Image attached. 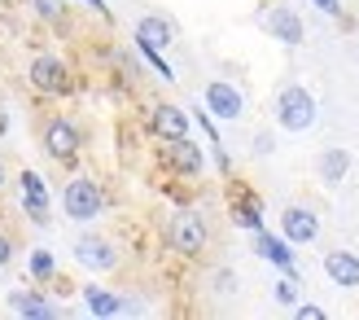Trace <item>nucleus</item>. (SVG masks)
Wrapping results in <instances>:
<instances>
[{
	"mask_svg": "<svg viewBox=\"0 0 359 320\" xmlns=\"http://www.w3.org/2000/svg\"><path fill=\"white\" fill-rule=\"evenodd\" d=\"M272 114H276V128L280 132H290V136H302V132H311L316 128V119H320V101L307 84H285L276 101H272Z\"/></svg>",
	"mask_w": 359,
	"mask_h": 320,
	"instance_id": "f257e3e1",
	"label": "nucleus"
},
{
	"mask_svg": "<svg viewBox=\"0 0 359 320\" xmlns=\"http://www.w3.org/2000/svg\"><path fill=\"white\" fill-rule=\"evenodd\" d=\"M101 211H105L101 180H93V175H70L62 185V215L70 224H93V220H101Z\"/></svg>",
	"mask_w": 359,
	"mask_h": 320,
	"instance_id": "f03ea898",
	"label": "nucleus"
},
{
	"mask_svg": "<svg viewBox=\"0 0 359 320\" xmlns=\"http://www.w3.org/2000/svg\"><path fill=\"white\" fill-rule=\"evenodd\" d=\"M167 241H171V251L175 255H184V259H197V255H206V241H210V228H206V215L202 211H175V215L167 220Z\"/></svg>",
	"mask_w": 359,
	"mask_h": 320,
	"instance_id": "7ed1b4c3",
	"label": "nucleus"
},
{
	"mask_svg": "<svg viewBox=\"0 0 359 320\" xmlns=\"http://www.w3.org/2000/svg\"><path fill=\"white\" fill-rule=\"evenodd\" d=\"M40 145H44V154L53 158V163L75 167V163H79V149H83V132H79L75 119L53 114V119L44 123V132H40Z\"/></svg>",
	"mask_w": 359,
	"mask_h": 320,
	"instance_id": "20e7f679",
	"label": "nucleus"
},
{
	"mask_svg": "<svg viewBox=\"0 0 359 320\" xmlns=\"http://www.w3.org/2000/svg\"><path fill=\"white\" fill-rule=\"evenodd\" d=\"M75 75H70V66L57 58V53H35L31 66H27V84L35 88V93H44V97H66Z\"/></svg>",
	"mask_w": 359,
	"mask_h": 320,
	"instance_id": "39448f33",
	"label": "nucleus"
},
{
	"mask_svg": "<svg viewBox=\"0 0 359 320\" xmlns=\"http://www.w3.org/2000/svg\"><path fill=\"white\" fill-rule=\"evenodd\" d=\"M18 193H22V215L35 228H48L53 224V189H48L44 175L22 167V171H18Z\"/></svg>",
	"mask_w": 359,
	"mask_h": 320,
	"instance_id": "423d86ee",
	"label": "nucleus"
},
{
	"mask_svg": "<svg viewBox=\"0 0 359 320\" xmlns=\"http://www.w3.org/2000/svg\"><path fill=\"white\" fill-rule=\"evenodd\" d=\"M70 255H75V263L83 272H97V276H110L118 268V246L110 237H101V233H83L75 237V246H70Z\"/></svg>",
	"mask_w": 359,
	"mask_h": 320,
	"instance_id": "0eeeda50",
	"label": "nucleus"
},
{
	"mask_svg": "<svg viewBox=\"0 0 359 320\" xmlns=\"http://www.w3.org/2000/svg\"><path fill=\"white\" fill-rule=\"evenodd\" d=\"M202 105H206V114L219 119V123H241L245 119V93L232 79H210L202 88Z\"/></svg>",
	"mask_w": 359,
	"mask_h": 320,
	"instance_id": "6e6552de",
	"label": "nucleus"
},
{
	"mask_svg": "<svg viewBox=\"0 0 359 320\" xmlns=\"http://www.w3.org/2000/svg\"><path fill=\"white\" fill-rule=\"evenodd\" d=\"M280 237L290 241V246H311V241H320V211L316 206H302V202L285 206L280 211Z\"/></svg>",
	"mask_w": 359,
	"mask_h": 320,
	"instance_id": "1a4fd4ad",
	"label": "nucleus"
},
{
	"mask_svg": "<svg viewBox=\"0 0 359 320\" xmlns=\"http://www.w3.org/2000/svg\"><path fill=\"white\" fill-rule=\"evenodd\" d=\"M259 22H263V31L272 35L276 44H285V48H298L302 40H307V27H302L298 9H290V5H267V13L259 18Z\"/></svg>",
	"mask_w": 359,
	"mask_h": 320,
	"instance_id": "9d476101",
	"label": "nucleus"
},
{
	"mask_svg": "<svg viewBox=\"0 0 359 320\" xmlns=\"http://www.w3.org/2000/svg\"><path fill=\"white\" fill-rule=\"evenodd\" d=\"M163 163L175 175H202L206 171V149L197 145L193 136H175V140H163Z\"/></svg>",
	"mask_w": 359,
	"mask_h": 320,
	"instance_id": "9b49d317",
	"label": "nucleus"
},
{
	"mask_svg": "<svg viewBox=\"0 0 359 320\" xmlns=\"http://www.w3.org/2000/svg\"><path fill=\"white\" fill-rule=\"evenodd\" d=\"M255 255H259L263 263H272L276 272L298 276V255H294V246L285 241L280 233H267V228H259V233H255Z\"/></svg>",
	"mask_w": 359,
	"mask_h": 320,
	"instance_id": "f8f14e48",
	"label": "nucleus"
},
{
	"mask_svg": "<svg viewBox=\"0 0 359 320\" xmlns=\"http://www.w3.org/2000/svg\"><path fill=\"white\" fill-rule=\"evenodd\" d=\"M5 307L13 316H27V320H53V316H62L57 303H48V298H44V290H31V286H22V290L13 286L5 294Z\"/></svg>",
	"mask_w": 359,
	"mask_h": 320,
	"instance_id": "ddd939ff",
	"label": "nucleus"
},
{
	"mask_svg": "<svg viewBox=\"0 0 359 320\" xmlns=\"http://www.w3.org/2000/svg\"><path fill=\"white\" fill-rule=\"evenodd\" d=\"M320 268H325V276L333 281L337 290H359V255L346 251V246H337V251H325Z\"/></svg>",
	"mask_w": 359,
	"mask_h": 320,
	"instance_id": "4468645a",
	"label": "nucleus"
},
{
	"mask_svg": "<svg viewBox=\"0 0 359 320\" xmlns=\"http://www.w3.org/2000/svg\"><path fill=\"white\" fill-rule=\"evenodd\" d=\"M189 128H193L189 110H180V105H171V101H158L154 110H149V132H154L158 140H175V136H189Z\"/></svg>",
	"mask_w": 359,
	"mask_h": 320,
	"instance_id": "2eb2a0df",
	"label": "nucleus"
},
{
	"mask_svg": "<svg viewBox=\"0 0 359 320\" xmlns=\"http://www.w3.org/2000/svg\"><path fill=\"white\" fill-rule=\"evenodd\" d=\"M132 40H136V48H171L175 44V22L163 13H145V18H136Z\"/></svg>",
	"mask_w": 359,
	"mask_h": 320,
	"instance_id": "dca6fc26",
	"label": "nucleus"
},
{
	"mask_svg": "<svg viewBox=\"0 0 359 320\" xmlns=\"http://www.w3.org/2000/svg\"><path fill=\"white\" fill-rule=\"evenodd\" d=\"M351 149H342V145H329V149H320V158H316V180L325 185V189H337V185H346V175H351Z\"/></svg>",
	"mask_w": 359,
	"mask_h": 320,
	"instance_id": "f3484780",
	"label": "nucleus"
},
{
	"mask_svg": "<svg viewBox=\"0 0 359 320\" xmlns=\"http://www.w3.org/2000/svg\"><path fill=\"white\" fill-rule=\"evenodd\" d=\"M79 298H83L88 316H101V320H110V316H123V298H118L114 290L97 286V281H88V286L79 290Z\"/></svg>",
	"mask_w": 359,
	"mask_h": 320,
	"instance_id": "a211bd4d",
	"label": "nucleus"
},
{
	"mask_svg": "<svg viewBox=\"0 0 359 320\" xmlns=\"http://www.w3.org/2000/svg\"><path fill=\"white\" fill-rule=\"evenodd\" d=\"M232 224L245 228V233H259V228H267V224H263V198H259V193H241V198L232 202Z\"/></svg>",
	"mask_w": 359,
	"mask_h": 320,
	"instance_id": "6ab92c4d",
	"label": "nucleus"
},
{
	"mask_svg": "<svg viewBox=\"0 0 359 320\" xmlns=\"http://www.w3.org/2000/svg\"><path fill=\"white\" fill-rule=\"evenodd\" d=\"M27 276H31V286H53L57 281V255L48 246H35L27 255Z\"/></svg>",
	"mask_w": 359,
	"mask_h": 320,
	"instance_id": "aec40b11",
	"label": "nucleus"
},
{
	"mask_svg": "<svg viewBox=\"0 0 359 320\" xmlns=\"http://www.w3.org/2000/svg\"><path fill=\"white\" fill-rule=\"evenodd\" d=\"M298 290H302V281L280 272V276H276V286H272V298H276L280 307H294V303H298Z\"/></svg>",
	"mask_w": 359,
	"mask_h": 320,
	"instance_id": "412c9836",
	"label": "nucleus"
},
{
	"mask_svg": "<svg viewBox=\"0 0 359 320\" xmlns=\"http://www.w3.org/2000/svg\"><path fill=\"white\" fill-rule=\"evenodd\" d=\"M140 58L158 70V79H163V84H175V70H171V62L163 58V48H140Z\"/></svg>",
	"mask_w": 359,
	"mask_h": 320,
	"instance_id": "4be33fe9",
	"label": "nucleus"
},
{
	"mask_svg": "<svg viewBox=\"0 0 359 320\" xmlns=\"http://www.w3.org/2000/svg\"><path fill=\"white\" fill-rule=\"evenodd\" d=\"M27 5L35 9V18H44V22H57L62 9H66V0H27Z\"/></svg>",
	"mask_w": 359,
	"mask_h": 320,
	"instance_id": "5701e85b",
	"label": "nucleus"
},
{
	"mask_svg": "<svg viewBox=\"0 0 359 320\" xmlns=\"http://www.w3.org/2000/svg\"><path fill=\"white\" fill-rule=\"evenodd\" d=\"M215 294H237V272H228V268L215 272Z\"/></svg>",
	"mask_w": 359,
	"mask_h": 320,
	"instance_id": "b1692460",
	"label": "nucleus"
},
{
	"mask_svg": "<svg viewBox=\"0 0 359 320\" xmlns=\"http://www.w3.org/2000/svg\"><path fill=\"white\" fill-rule=\"evenodd\" d=\"M255 154H259V158L276 154V136H272V132H255Z\"/></svg>",
	"mask_w": 359,
	"mask_h": 320,
	"instance_id": "393cba45",
	"label": "nucleus"
},
{
	"mask_svg": "<svg viewBox=\"0 0 359 320\" xmlns=\"http://www.w3.org/2000/svg\"><path fill=\"white\" fill-rule=\"evenodd\" d=\"M294 316H298V320H325V307H316V303H294Z\"/></svg>",
	"mask_w": 359,
	"mask_h": 320,
	"instance_id": "a878e982",
	"label": "nucleus"
},
{
	"mask_svg": "<svg viewBox=\"0 0 359 320\" xmlns=\"http://www.w3.org/2000/svg\"><path fill=\"white\" fill-rule=\"evenodd\" d=\"M13 255H18V251H13V237H9V233H0V268H9Z\"/></svg>",
	"mask_w": 359,
	"mask_h": 320,
	"instance_id": "bb28decb",
	"label": "nucleus"
},
{
	"mask_svg": "<svg viewBox=\"0 0 359 320\" xmlns=\"http://www.w3.org/2000/svg\"><path fill=\"white\" fill-rule=\"evenodd\" d=\"M311 5L325 13V18H342V0H311Z\"/></svg>",
	"mask_w": 359,
	"mask_h": 320,
	"instance_id": "cd10ccee",
	"label": "nucleus"
},
{
	"mask_svg": "<svg viewBox=\"0 0 359 320\" xmlns=\"http://www.w3.org/2000/svg\"><path fill=\"white\" fill-rule=\"evenodd\" d=\"M83 5L93 13H101V18H110V0H83Z\"/></svg>",
	"mask_w": 359,
	"mask_h": 320,
	"instance_id": "c85d7f7f",
	"label": "nucleus"
},
{
	"mask_svg": "<svg viewBox=\"0 0 359 320\" xmlns=\"http://www.w3.org/2000/svg\"><path fill=\"white\" fill-rule=\"evenodd\" d=\"M5 132H9V114L0 110V140H5Z\"/></svg>",
	"mask_w": 359,
	"mask_h": 320,
	"instance_id": "c756f323",
	"label": "nucleus"
},
{
	"mask_svg": "<svg viewBox=\"0 0 359 320\" xmlns=\"http://www.w3.org/2000/svg\"><path fill=\"white\" fill-rule=\"evenodd\" d=\"M5 180H9V175H5V163H0V189H5Z\"/></svg>",
	"mask_w": 359,
	"mask_h": 320,
	"instance_id": "7c9ffc66",
	"label": "nucleus"
},
{
	"mask_svg": "<svg viewBox=\"0 0 359 320\" xmlns=\"http://www.w3.org/2000/svg\"><path fill=\"white\" fill-rule=\"evenodd\" d=\"M0 5H9V0H0Z\"/></svg>",
	"mask_w": 359,
	"mask_h": 320,
	"instance_id": "2f4dec72",
	"label": "nucleus"
}]
</instances>
